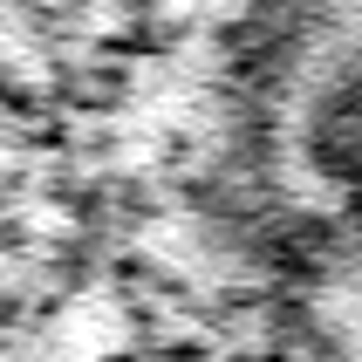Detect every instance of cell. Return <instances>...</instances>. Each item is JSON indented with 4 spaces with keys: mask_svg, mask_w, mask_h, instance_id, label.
<instances>
[{
    "mask_svg": "<svg viewBox=\"0 0 362 362\" xmlns=\"http://www.w3.org/2000/svg\"><path fill=\"white\" fill-rule=\"evenodd\" d=\"M294 7L301 0H14V76L48 62L62 164L137 103L164 110L171 144H185L199 130L192 110L219 89L246 130L253 82Z\"/></svg>",
    "mask_w": 362,
    "mask_h": 362,
    "instance_id": "6da1fadb",
    "label": "cell"
},
{
    "mask_svg": "<svg viewBox=\"0 0 362 362\" xmlns=\"http://www.w3.org/2000/svg\"><path fill=\"white\" fill-rule=\"evenodd\" d=\"M14 362H301L267 308L226 287L219 301L192 274L158 260L110 267L69 287L48 322L21 315Z\"/></svg>",
    "mask_w": 362,
    "mask_h": 362,
    "instance_id": "7a4b0ae2",
    "label": "cell"
},
{
    "mask_svg": "<svg viewBox=\"0 0 362 362\" xmlns=\"http://www.w3.org/2000/svg\"><path fill=\"white\" fill-rule=\"evenodd\" d=\"M301 178H315L328 192V205L349 219V240L362 246V89L322 123V137H315V151H308Z\"/></svg>",
    "mask_w": 362,
    "mask_h": 362,
    "instance_id": "3957f363",
    "label": "cell"
}]
</instances>
